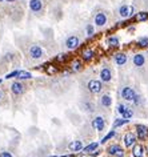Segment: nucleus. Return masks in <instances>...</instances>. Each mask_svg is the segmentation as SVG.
Returning a JSON list of instances; mask_svg holds the SVG:
<instances>
[{
    "label": "nucleus",
    "instance_id": "nucleus-7",
    "mask_svg": "<svg viewBox=\"0 0 148 157\" xmlns=\"http://www.w3.org/2000/svg\"><path fill=\"white\" fill-rule=\"evenodd\" d=\"M99 77L100 80L104 83V84H110L113 79V73H112V69H111L108 65H104L103 68L100 69V73H99Z\"/></svg>",
    "mask_w": 148,
    "mask_h": 157
},
{
    "label": "nucleus",
    "instance_id": "nucleus-14",
    "mask_svg": "<svg viewBox=\"0 0 148 157\" xmlns=\"http://www.w3.org/2000/svg\"><path fill=\"white\" fill-rule=\"evenodd\" d=\"M112 101H113L112 96L110 93H101L100 99H99V105L101 108H104V109H110L112 107Z\"/></svg>",
    "mask_w": 148,
    "mask_h": 157
},
{
    "label": "nucleus",
    "instance_id": "nucleus-28",
    "mask_svg": "<svg viewBox=\"0 0 148 157\" xmlns=\"http://www.w3.org/2000/svg\"><path fill=\"white\" fill-rule=\"evenodd\" d=\"M132 102H133L135 107H143L144 105V97L140 95V93H136L135 97H133V100H132Z\"/></svg>",
    "mask_w": 148,
    "mask_h": 157
},
{
    "label": "nucleus",
    "instance_id": "nucleus-46",
    "mask_svg": "<svg viewBox=\"0 0 148 157\" xmlns=\"http://www.w3.org/2000/svg\"><path fill=\"white\" fill-rule=\"evenodd\" d=\"M1 1H4V0H0V3H1Z\"/></svg>",
    "mask_w": 148,
    "mask_h": 157
},
{
    "label": "nucleus",
    "instance_id": "nucleus-1",
    "mask_svg": "<svg viewBox=\"0 0 148 157\" xmlns=\"http://www.w3.org/2000/svg\"><path fill=\"white\" fill-rule=\"evenodd\" d=\"M87 88L92 95H100L104 91V83L98 79H91L90 81L87 83Z\"/></svg>",
    "mask_w": 148,
    "mask_h": 157
},
{
    "label": "nucleus",
    "instance_id": "nucleus-32",
    "mask_svg": "<svg viewBox=\"0 0 148 157\" xmlns=\"http://www.w3.org/2000/svg\"><path fill=\"white\" fill-rule=\"evenodd\" d=\"M45 72H47L48 75H55V73L58 72V67L53 65V64H50V65L45 67Z\"/></svg>",
    "mask_w": 148,
    "mask_h": 157
},
{
    "label": "nucleus",
    "instance_id": "nucleus-33",
    "mask_svg": "<svg viewBox=\"0 0 148 157\" xmlns=\"http://www.w3.org/2000/svg\"><path fill=\"white\" fill-rule=\"evenodd\" d=\"M67 53H59L58 56L55 57V61H58V63H64L65 60H67Z\"/></svg>",
    "mask_w": 148,
    "mask_h": 157
},
{
    "label": "nucleus",
    "instance_id": "nucleus-26",
    "mask_svg": "<svg viewBox=\"0 0 148 157\" xmlns=\"http://www.w3.org/2000/svg\"><path fill=\"white\" fill-rule=\"evenodd\" d=\"M16 79L20 80V81H23V80H31L32 79V73L28 72V71H19Z\"/></svg>",
    "mask_w": 148,
    "mask_h": 157
},
{
    "label": "nucleus",
    "instance_id": "nucleus-9",
    "mask_svg": "<svg viewBox=\"0 0 148 157\" xmlns=\"http://www.w3.org/2000/svg\"><path fill=\"white\" fill-rule=\"evenodd\" d=\"M133 15H135V8L132 5L123 4L119 8V16L121 19H131V18H133Z\"/></svg>",
    "mask_w": 148,
    "mask_h": 157
},
{
    "label": "nucleus",
    "instance_id": "nucleus-45",
    "mask_svg": "<svg viewBox=\"0 0 148 157\" xmlns=\"http://www.w3.org/2000/svg\"><path fill=\"white\" fill-rule=\"evenodd\" d=\"M50 157H58V156H50Z\"/></svg>",
    "mask_w": 148,
    "mask_h": 157
},
{
    "label": "nucleus",
    "instance_id": "nucleus-41",
    "mask_svg": "<svg viewBox=\"0 0 148 157\" xmlns=\"http://www.w3.org/2000/svg\"><path fill=\"white\" fill-rule=\"evenodd\" d=\"M7 3H15V1H18V0H5Z\"/></svg>",
    "mask_w": 148,
    "mask_h": 157
},
{
    "label": "nucleus",
    "instance_id": "nucleus-37",
    "mask_svg": "<svg viewBox=\"0 0 148 157\" xmlns=\"http://www.w3.org/2000/svg\"><path fill=\"white\" fill-rule=\"evenodd\" d=\"M100 153H101V150L98 148V149H95V150H93V152L88 153V155H90V157H98L99 155H100Z\"/></svg>",
    "mask_w": 148,
    "mask_h": 157
},
{
    "label": "nucleus",
    "instance_id": "nucleus-44",
    "mask_svg": "<svg viewBox=\"0 0 148 157\" xmlns=\"http://www.w3.org/2000/svg\"><path fill=\"white\" fill-rule=\"evenodd\" d=\"M1 83H3V79H0V84H1Z\"/></svg>",
    "mask_w": 148,
    "mask_h": 157
},
{
    "label": "nucleus",
    "instance_id": "nucleus-36",
    "mask_svg": "<svg viewBox=\"0 0 148 157\" xmlns=\"http://www.w3.org/2000/svg\"><path fill=\"white\" fill-rule=\"evenodd\" d=\"M0 157H13V155L11 152H8V150H1L0 152Z\"/></svg>",
    "mask_w": 148,
    "mask_h": 157
},
{
    "label": "nucleus",
    "instance_id": "nucleus-16",
    "mask_svg": "<svg viewBox=\"0 0 148 157\" xmlns=\"http://www.w3.org/2000/svg\"><path fill=\"white\" fill-rule=\"evenodd\" d=\"M146 61H147L146 55H143V53H140V52L135 53V55L132 56V63L136 68H143L144 65H146Z\"/></svg>",
    "mask_w": 148,
    "mask_h": 157
},
{
    "label": "nucleus",
    "instance_id": "nucleus-2",
    "mask_svg": "<svg viewBox=\"0 0 148 157\" xmlns=\"http://www.w3.org/2000/svg\"><path fill=\"white\" fill-rule=\"evenodd\" d=\"M106 152H107V155L111 157H124L126 156V148L121 147L118 142H113V144L108 145Z\"/></svg>",
    "mask_w": 148,
    "mask_h": 157
},
{
    "label": "nucleus",
    "instance_id": "nucleus-24",
    "mask_svg": "<svg viewBox=\"0 0 148 157\" xmlns=\"http://www.w3.org/2000/svg\"><path fill=\"white\" fill-rule=\"evenodd\" d=\"M99 145H100V142H98V141H93V142H91V144H88L87 147H84V148H83V150H81V153H83V155H88V153L93 152V150H95V149H98V148H99Z\"/></svg>",
    "mask_w": 148,
    "mask_h": 157
},
{
    "label": "nucleus",
    "instance_id": "nucleus-5",
    "mask_svg": "<svg viewBox=\"0 0 148 157\" xmlns=\"http://www.w3.org/2000/svg\"><path fill=\"white\" fill-rule=\"evenodd\" d=\"M138 142V137H136L135 133L132 132H126L123 136V147L126 149H131L133 145Z\"/></svg>",
    "mask_w": 148,
    "mask_h": 157
},
{
    "label": "nucleus",
    "instance_id": "nucleus-15",
    "mask_svg": "<svg viewBox=\"0 0 148 157\" xmlns=\"http://www.w3.org/2000/svg\"><path fill=\"white\" fill-rule=\"evenodd\" d=\"M131 156L132 157H146V148L141 144H138L136 142L132 148H131Z\"/></svg>",
    "mask_w": 148,
    "mask_h": 157
},
{
    "label": "nucleus",
    "instance_id": "nucleus-47",
    "mask_svg": "<svg viewBox=\"0 0 148 157\" xmlns=\"http://www.w3.org/2000/svg\"><path fill=\"white\" fill-rule=\"evenodd\" d=\"M147 56H148V49H147Z\"/></svg>",
    "mask_w": 148,
    "mask_h": 157
},
{
    "label": "nucleus",
    "instance_id": "nucleus-19",
    "mask_svg": "<svg viewBox=\"0 0 148 157\" xmlns=\"http://www.w3.org/2000/svg\"><path fill=\"white\" fill-rule=\"evenodd\" d=\"M93 57H95V51H93L92 48H84V49L81 51V60H83L84 63L92 61Z\"/></svg>",
    "mask_w": 148,
    "mask_h": 157
},
{
    "label": "nucleus",
    "instance_id": "nucleus-6",
    "mask_svg": "<svg viewBox=\"0 0 148 157\" xmlns=\"http://www.w3.org/2000/svg\"><path fill=\"white\" fill-rule=\"evenodd\" d=\"M135 135L138 140L140 141H146L148 140V127L144 124H136L135 125Z\"/></svg>",
    "mask_w": 148,
    "mask_h": 157
},
{
    "label": "nucleus",
    "instance_id": "nucleus-10",
    "mask_svg": "<svg viewBox=\"0 0 148 157\" xmlns=\"http://www.w3.org/2000/svg\"><path fill=\"white\" fill-rule=\"evenodd\" d=\"M106 119L103 117V116H95V117L92 119V121H91V125H92V128L95 130H98V132H103L104 128H106Z\"/></svg>",
    "mask_w": 148,
    "mask_h": 157
},
{
    "label": "nucleus",
    "instance_id": "nucleus-17",
    "mask_svg": "<svg viewBox=\"0 0 148 157\" xmlns=\"http://www.w3.org/2000/svg\"><path fill=\"white\" fill-rule=\"evenodd\" d=\"M30 10L32 11L33 13H40L44 8V4H43V0H30Z\"/></svg>",
    "mask_w": 148,
    "mask_h": 157
},
{
    "label": "nucleus",
    "instance_id": "nucleus-4",
    "mask_svg": "<svg viewBox=\"0 0 148 157\" xmlns=\"http://www.w3.org/2000/svg\"><path fill=\"white\" fill-rule=\"evenodd\" d=\"M28 55L32 60H40L44 57V49L38 44H32L28 49Z\"/></svg>",
    "mask_w": 148,
    "mask_h": 157
},
{
    "label": "nucleus",
    "instance_id": "nucleus-42",
    "mask_svg": "<svg viewBox=\"0 0 148 157\" xmlns=\"http://www.w3.org/2000/svg\"><path fill=\"white\" fill-rule=\"evenodd\" d=\"M61 157H75L73 155H64V156H61Z\"/></svg>",
    "mask_w": 148,
    "mask_h": 157
},
{
    "label": "nucleus",
    "instance_id": "nucleus-8",
    "mask_svg": "<svg viewBox=\"0 0 148 157\" xmlns=\"http://www.w3.org/2000/svg\"><path fill=\"white\" fill-rule=\"evenodd\" d=\"M135 95H136V91L133 89L132 87H128V85H126V87H123L120 89V97L123 99L124 101H127V102L132 101L133 97H135Z\"/></svg>",
    "mask_w": 148,
    "mask_h": 157
},
{
    "label": "nucleus",
    "instance_id": "nucleus-20",
    "mask_svg": "<svg viewBox=\"0 0 148 157\" xmlns=\"http://www.w3.org/2000/svg\"><path fill=\"white\" fill-rule=\"evenodd\" d=\"M81 69H83V61H81V60L75 59V60H72V61H71V64H70V72L76 73V72H80Z\"/></svg>",
    "mask_w": 148,
    "mask_h": 157
},
{
    "label": "nucleus",
    "instance_id": "nucleus-13",
    "mask_svg": "<svg viewBox=\"0 0 148 157\" xmlns=\"http://www.w3.org/2000/svg\"><path fill=\"white\" fill-rule=\"evenodd\" d=\"M11 92L15 96H21L25 92V85L23 84V81H20V80H16V81H13L11 84Z\"/></svg>",
    "mask_w": 148,
    "mask_h": 157
},
{
    "label": "nucleus",
    "instance_id": "nucleus-21",
    "mask_svg": "<svg viewBox=\"0 0 148 157\" xmlns=\"http://www.w3.org/2000/svg\"><path fill=\"white\" fill-rule=\"evenodd\" d=\"M106 43L110 48H118L119 45H120V39H119V36H116V35L108 36L106 39Z\"/></svg>",
    "mask_w": 148,
    "mask_h": 157
},
{
    "label": "nucleus",
    "instance_id": "nucleus-11",
    "mask_svg": "<svg viewBox=\"0 0 148 157\" xmlns=\"http://www.w3.org/2000/svg\"><path fill=\"white\" fill-rule=\"evenodd\" d=\"M64 45L68 51H73V49H76V48H79V45H80V39L76 35H71L65 39Z\"/></svg>",
    "mask_w": 148,
    "mask_h": 157
},
{
    "label": "nucleus",
    "instance_id": "nucleus-3",
    "mask_svg": "<svg viewBox=\"0 0 148 157\" xmlns=\"http://www.w3.org/2000/svg\"><path fill=\"white\" fill-rule=\"evenodd\" d=\"M108 23V13L106 11H99L96 12V15L93 16V25L98 28H103L106 27Z\"/></svg>",
    "mask_w": 148,
    "mask_h": 157
},
{
    "label": "nucleus",
    "instance_id": "nucleus-30",
    "mask_svg": "<svg viewBox=\"0 0 148 157\" xmlns=\"http://www.w3.org/2000/svg\"><path fill=\"white\" fill-rule=\"evenodd\" d=\"M115 136H116V130H115V129L110 130V133H107V135H106L103 139L100 140V144H106V142H108L111 139H113V137H115Z\"/></svg>",
    "mask_w": 148,
    "mask_h": 157
},
{
    "label": "nucleus",
    "instance_id": "nucleus-27",
    "mask_svg": "<svg viewBox=\"0 0 148 157\" xmlns=\"http://www.w3.org/2000/svg\"><path fill=\"white\" fill-rule=\"evenodd\" d=\"M133 115H135V111L132 109V107H126V109H124V112H123V115H121V117H124V119H127V120H131L133 117Z\"/></svg>",
    "mask_w": 148,
    "mask_h": 157
},
{
    "label": "nucleus",
    "instance_id": "nucleus-23",
    "mask_svg": "<svg viewBox=\"0 0 148 157\" xmlns=\"http://www.w3.org/2000/svg\"><path fill=\"white\" fill-rule=\"evenodd\" d=\"M133 20H135L136 23L147 21L148 20V11H140V12L135 13V15H133Z\"/></svg>",
    "mask_w": 148,
    "mask_h": 157
},
{
    "label": "nucleus",
    "instance_id": "nucleus-22",
    "mask_svg": "<svg viewBox=\"0 0 148 157\" xmlns=\"http://www.w3.org/2000/svg\"><path fill=\"white\" fill-rule=\"evenodd\" d=\"M81 108H83V111L87 113H93L96 111L95 104H93L92 101H90V100H85V101L81 102Z\"/></svg>",
    "mask_w": 148,
    "mask_h": 157
},
{
    "label": "nucleus",
    "instance_id": "nucleus-35",
    "mask_svg": "<svg viewBox=\"0 0 148 157\" xmlns=\"http://www.w3.org/2000/svg\"><path fill=\"white\" fill-rule=\"evenodd\" d=\"M18 73H19V71H18V69H15V71H12V72H10L8 75H5V77H4V79H7V80H10V79H16Z\"/></svg>",
    "mask_w": 148,
    "mask_h": 157
},
{
    "label": "nucleus",
    "instance_id": "nucleus-31",
    "mask_svg": "<svg viewBox=\"0 0 148 157\" xmlns=\"http://www.w3.org/2000/svg\"><path fill=\"white\" fill-rule=\"evenodd\" d=\"M85 35H87L88 38H92V36L95 35V25L93 24H87L85 25Z\"/></svg>",
    "mask_w": 148,
    "mask_h": 157
},
{
    "label": "nucleus",
    "instance_id": "nucleus-39",
    "mask_svg": "<svg viewBox=\"0 0 148 157\" xmlns=\"http://www.w3.org/2000/svg\"><path fill=\"white\" fill-rule=\"evenodd\" d=\"M3 99H4V92H3V91L0 89V101H1Z\"/></svg>",
    "mask_w": 148,
    "mask_h": 157
},
{
    "label": "nucleus",
    "instance_id": "nucleus-12",
    "mask_svg": "<svg viewBox=\"0 0 148 157\" xmlns=\"http://www.w3.org/2000/svg\"><path fill=\"white\" fill-rule=\"evenodd\" d=\"M112 60L118 67H123L128 63V55L126 52H115L112 55Z\"/></svg>",
    "mask_w": 148,
    "mask_h": 157
},
{
    "label": "nucleus",
    "instance_id": "nucleus-18",
    "mask_svg": "<svg viewBox=\"0 0 148 157\" xmlns=\"http://www.w3.org/2000/svg\"><path fill=\"white\" fill-rule=\"evenodd\" d=\"M84 148V144L81 140H73V141H71L70 144H68V149L71 150V152L73 153H78V152H81Z\"/></svg>",
    "mask_w": 148,
    "mask_h": 157
},
{
    "label": "nucleus",
    "instance_id": "nucleus-25",
    "mask_svg": "<svg viewBox=\"0 0 148 157\" xmlns=\"http://www.w3.org/2000/svg\"><path fill=\"white\" fill-rule=\"evenodd\" d=\"M136 45L141 49H148V36H140L138 40H136Z\"/></svg>",
    "mask_w": 148,
    "mask_h": 157
},
{
    "label": "nucleus",
    "instance_id": "nucleus-40",
    "mask_svg": "<svg viewBox=\"0 0 148 157\" xmlns=\"http://www.w3.org/2000/svg\"><path fill=\"white\" fill-rule=\"evenodd\" d=\"M7 60H11L12 59V53H7V57H5Z\"/></svg>",
    "mask_w": 148,
    "mask_h": 157
},
{
    "label": "nucleus",
    "instance_id": "nucleus-34",
    "mask_svg": "<svg viewBox=\"0 0 148 157\" xmlns=\"http://www.w3.org/2000/svg\"><path fill=\"white\" fill-rule=\"evenodd\" d=\"M126 107H127L126 104H123V102H119V104L116 105V112H118L119 115H123V112H124V109H126Z\"/></svg>",
    "mask_w": 148,
    "mask_h": 157
},
{
    "label": "nucleus",
    "instance_id": "nucleus-38",
    "mask_svg": "<svg viewBox=\"0 0 148 157\" xmlns=\"http://www.w3.org/2000/svg\"><path fill=\"white\" fill-rule=\"evenodd\" d=\"M127 31H128V32H133V31H135V25H130V27H128L127 28Z\"/></svg>",
    "mask_w": 148,
    "mask_h": 157
},
{
    "label": "nucleus",
    "instance_id": "nucleus-29",
    "mask_svg": "<svg viewBox=\"0 0 148 157\" xmlns=\"http://www.w3.org/2000/svg\"><path fill=\"white\" fill-rule=\"evenodd\" d=\"M130 122V120H127V119H124V117H120V119H116L115 121H113V129H116V128H120V127H123V125H126Z\"/></svg>",
    "mask_w": 148,
    "mask_h": 157
},
{
    "label": "nucleus",
    "instance_id": "nucleus-43",
    "mask_svg": "<svg viewBox=\"0 0 148 157\" xmlns=\"http://www.w3.org/2000/svg\"><path fill=\"white\" fill-rule=\"evenodd\" d=\"M146 155L148 156V145H147V147H146Z\"/></svg>",
    "mask_w": 148,
    "mask_h": 157
}]
</instances>
